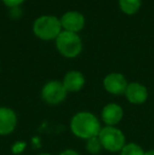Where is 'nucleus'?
Masks as SVG:
<instances>
[{
    "instance_id": "1",
    "label": "nucleus",
    "mask_w": 154,
    "mask_h": 155,
    "mask_svg": "<svg viewBox=\"0 0 154 155\" xmlns=\"http://www.w3.org/2000/svg\"><path fill=\"white\" fill-rule=\"evenodd\" d=\"M71 130L79 138L90 139L97 137L100 132V124L94 114L89 112H79L72 118Z\"/></svg>"
},
{
    "instance_id": "10",
    "label": "nucleus",
    "mask_w": 154,
    "mask_h": 155,
    "mask_svg": "<svg viewBox=\"0 0 154 155\" xmlns=\"http://www.w3.org/2000/svg\"><path fill=\"white\" fill-rule=\"evenodd\" d=\"M126 96L128 100L132 104H143L147 99V89L143 84L133 82V84H128L127 90H126Z\"/></svg>"
},
{
    "instance_id": "4",
    "label": "nucleus",
    "mask_w": 154,
    "mask_h": 155,
    "mask_svg": "<svg viewBox=\"0 0 154 155\" xmlns=\"http://www.w3.org/2000/svg\"><path fill=\"white\" fill-rule=\"evenodd\" d=\"M98 138L103 148L110 152H116L125 147V136L118 129L114 127H106L100 130Z\"/></svg>"
},
{
    "instance_id": "17",
    "label": "nucleus",
    "mask_w": 154,
    "mask_h": 155,
    "mask_svg": "<svg viewBox=\"0 0 154 155\" xmlns=\"http://www.w3.org/2000/svg\"><path fill=\"white\" fill-rule=\"evenodd\" d=\"M59 155H78V153L75 151H73V150H66V151L61 152Z\"/></svg>"
},
{
    "instance_id": "19",
    "label": "nucleus",
    "mask_w": 154,
    "mask_h": 155,
    "mask_svg": "<svg viewBox=\"0 0 154 155\" xmlns=\"http://www.w3.org/2000/svg\"><path fill=\"white\" fill-rule=\"evenodd\" d=\"M39 155H50V154H48V153H42V154H39Z\"/></svg>"
},
{
    "instance_id": "5",
    "label": "nucleus",
    "mask_w": 154,
    "mask_h": 155,
    "mask_svg": "<svg viewBox=\"0 0 154 155\" xmlns=\"http://www.w3.org/2000/svg\"><path fill=\"white\" fill-rule=\"evenodd\" d=\"M66 88L62 82L57 80H52L44 84L41 91V97L49 104H58L64 100L67 96Z\"/></svg>"
},
{
    "instance_id": "16",
    "label": "nucleus",
    "mask_w": 154,
    "mask_h": 155,
    "mask_svg": "<svg viewBox=\"0 0 154 155\" xmlns=\"http://www.w3.org/2000/svg\"><path fill=\"white\" fill-rule=\"evenodd\" d=\"M21 14V10L19 8V6H15V8H12V11H11V15L12 17H19V15Z\"/></svg>"
},
{
    "instance_id": "12",
    "label": "nucleus",
    "mask_w": 154,
    "mask_h": 155,
    "mask_svg": "<svg viewBox=\"0 0 154 155\" xmlns=\"http://www.w3.org/2000/svg\"><path fill=\"white\" fill-rule=\"evenodd\" d=\"M140 0H119V6L121 11L128 15H132L138 11L140 8Z\"/></svg>"
},
{
    "instance_id": "13",
    "label": "nucleus",
    "mask_w": 154,
    "mask_h": 155,
    "mask_svg": "<svg viewBox=\"0 0 154 155\" xmlns=\"http://www.w3.org/2000/svg\"><path fill=\"white\" fill-rule=\"evenodd\" d=\"M101 148H103V146H101L98 136L92 137V138L88 139V141H87V150L91 154H94V155L98 154L100 152Z\"/></svg>"
},
{
    "instance_id": "2",
    "label": "nucleus",
    "mask_w": 154,
    "mask_h": 155,
    "mask_svg": "<svg viewBox=\"0 0 154 155\" xmlns=\"http://www.w3.org/2000/svg\"><path fill=\"white\" fill-rule=\"evenodd\" d=\"M33 31L40 39L51 40L61 33V22L55 16H41L34 22Z\"/></svg>"
},
{
    "instance_id": "14",
    "label": "nucleus",
    "mask_w": 154,
    "mask_h": 155,
    "mask_svg": "<svg viewBox=\"0 0 154 155\" xmlns=\"http://www.w3.org/2000/svg\"><path fill=\"white\" fill-rule=\"evenodd\" d=\"M121 155H145L139 146L135 143H129L121 149Z\"/></svg>"
},
{
    "instance_id": "18",
    "label": "nucleus",
    "mask_w": 154,
    "mask_h": 155,
    "mask_svg": "<svg viewBox=\"0 0 154 155\" xmlns=\"http://www.w3.org/2000/svg\"><path fill=\"white\" fill-rule=\"evenodd\" d=\"M145 155H154V150H152V151L147 152V153H145Z\"/></svg>"
},
{
    "instance_id": "7",
    "label": "nucleus",
    "mask_w": 154,
    "mask_h": 155,
    "mask_svg": "<svg viewBox=\"0 0 154 155\" xmlns=\"http://www.w3.org/2000/svg\"><path fill=\"white\" fill-rule=\"evenodd\" d=\"M60 22H61V27L66 31L76 33L84 27V17L80 13L71 11L62 15Z\"/></svg>"
},
{
    "instance_id": "11",
    "label": "nucleus",
    "mask_w": 154,
    "mask_h": 155,
    "mask_svg": "<svg viewBox=\"0 0 154 155\" xmlns=\"http://www.w3.org/2000/svg\"><path fill=\"white\" fill-rule=\"evenodd\" d=\"M62 84L69 92H77L81 90L84 84V77L80 72L71 71L66 74Z\"/></svg>"
},
{
    "instance_id": "15",
    "label": "nucleus",
    "mask_w": 154,
    "mask_h": 155,
    "mask_svg": "<svg viewBox=\"0 0 154 155\" xmlns=\"http://www.w3.org/2000/svg\"><path fill=\"white\" fill-rule=\"evenodd\" d=\"M2 1H3V3L5 4L6 6L12 8H15V6H19L25 0H2Z\"/></svg>"
},
{
    "instance_id": "3",
    "label": "nucleus",
    "mask_w": 154,
    "mask_h": 155,
    "mask_svg": "<svg viewBox=\"0 0 154 155\" xmlns=\"http://www.w3.org/2000/svg\"><path fill=\"white\" fill-rule=\"evenodd\" d=\"M56 47L64 57L74 58L81 52L82 42L76 33L64 31L56 38Z\"/></svg>"
},
{
    "instance_id": "9",
    "label": "nucleus",
    "mask_w": 154,
    "mask_h": 155,
    "mask_svg": "<svg viewBox=\"0 0 154 155\" xmlns=\"http://www.w3.org/2000/svg\"><path fill=\"white\" fill-rule=\"evenodd\" d=\"M101 118L109 127L118 124L123 118V109L116 104H109L103 109Z\"/></svg>"
},
{
    "instance_id": "6",
    "label": "nucleus",
    "mask_w": 154,
    "mask_h": 155,
    "mask_svg": "<svg viewBox=\"0 0 154 155\" xmlns=\"http://www.w3.org/2000/svg\"><path fill=\"white\" fill-rule=\"evenodd\" d=\"M103 87L109 93L119 95L126 92L128 84L126 78L121 74L111 73L106 76V78L103 79Z\"/></svg>"
},
{
    "instance_id": "8",
    "label": "nucleus",
    "mask_w": 154,
    "mask_h": 155,
    "mask_svg": "<svg viewBox=\"0 0 154 155\" xmlns=\"http://www.w3.org/2000/svg\"><path fill=\"white\" fill-rule=\"evenodd\" d=\"M17 124L15 112L10 108H0V135H8L14 131Z\"/></svg>"
}]
</instances>
